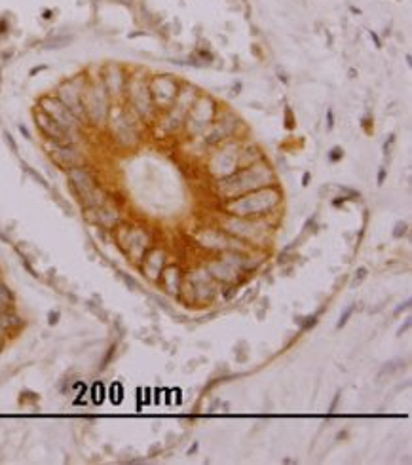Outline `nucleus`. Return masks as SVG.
Instances as JSON below:
<instances>
[{
	"label": "nucleus",
	"mask_w": 412,
	"mask_h": 465,
	"mask_svg": "<svg viewBox=\"0 0 412 465\" xmlns=\"http://www.w3.org/2000/svg\"><path fill=\"white\" fill-rule=\"evenodd\" d=\"M384 179H385V167H382L378 171V184H384Z\"/></svg>",
	"instance_id": "nucleus-18"
},
{
	"label": "nucleus",
	"mask_w": 412,
	"mask_h": 465,
	"mask_svg": "<svg viewBox=\"0 0 412 465\" xmlns=\"http://www.w3.org/2000/svg\"><path fill=\"white\" fill-rule=\"evenodd\" d=\"M126 89H128V97L129 103L133 106V110L142 118H150L154 112H156V106L152 103V95H150V89H148V84L141 80V78H131L126 84Z\"/></svg>",
	"instance_id": "nucleus-6"
},
{
	"label": "nucleus",
	"mask_w": 412,
	"mask_h": 465,
	"mask_svg": "<svg viewBox=\"0 0 412 465\" xmlns=\"http://www.w3.org/2000/svg\"><path fill=\"white\" fill-rule=\"evenodd\" d=\"M71 42V36H63V38H55V40H52L50 42V46H46V48H63L65 44Z\"/></svg>",
	"instance_id": "nucleus-13"
},
{
	"label": "nucleus",
	"mask_w": 412,
	"mask_h": 465,
	"mask_svg": "<svg viewBox=\"0 0 412 465\" xmlns=\"http://www.w3.org/2000/svg\"><path fill=\"white\" fill-rule=\"evenodd\" d=\"M279 202H281V192L272 184V186H264V188L253 190V192H247L238 198L228 200L224 209L230 215L240 218L258 217V215H264L272 209H275Z\"/></svg>",
	"instance_id": "nucleus-2"
},
{
	"label": "nucleus",
	"mask_w": 412,
	"mask_h": 465,
	"mask_svg": "<svg viewBox=\"0 0 412 465\" xmlns=\"http://www.w3.org/2000/svg\"><path fill=\"white\" fill-rule=\"evenodd\" d=\"M342 156H344V150H342L340 146H334L330 152H329V160L330 161H338L342 160Z\"/></svg>",
	"instance_id": "nucleus-12"
},
{
	"label": "nucleus",
	"mask_w": 412,
	"mask_h": 465,
	"mask_svg": "<svg viewBox=\"0 0 412 465\" xmlns=\"http://www.w3.org/2000/svg\"><path fill=\"white\" fill-rule=\"evenodd\" d=\"M38 104H40L38 108H42L48 116H52L59 126H63L65 129H69L71 133H74V135H76V133L80 131V128L84 126V124L74 116L71 110H69L63 103L59 101L57 97H50V95H48V97H42Z\"/></svg>",
	"instance_id": "nucleus-8"
},
{
	"label": "nucleus",
	"mask_w": 412,
	"mask_h": 465,
	"mask_svg": "<svg viewBox=\"0 0 412 465\" xmlns=\"http://www.w3.org/2000/svg\"><path fill=\"white\" fill-rule=\"evenodd\" d=\"M50 17H52V12H50V10H46V12H44V19H50Z\"/></svg>",
	"instance_id": "nucleus-21"
},
{
	"label": "nucleus",
	"mask_w": 412,
	"mask_h": 465,
	"mask_svg": "<svg viewBox=\"0 0 412 465\" xmlns=\"http://www.w3.org/2000/svg\"><path fill=\"white\" fill-rule=\"evenodd\" d=\"M215 116H217V106L211 97H199L196 103H192V106L188 108V116H186V124H188V131H192L194 135L203 133L207 126L213 124Z\"/></svg>",
	"instance_id": "nucleus-5"
},
{
	"label": "nucleus",
	"mask_w": 412,
	"mask_h": 465,
	"mask_svg": "<svg viewBox=\"0 0 412 465\" xmlns=\"http://www.w3.org/2000/svg\"><path fill=\"white\" fill-rule=\"evenodd\" d=\"M352 313H354V306H352V308H348V310L344 311V315H342V317H340V321H338V325H336V327L340 329L342 325H346V321H348V317H350Z\"/></svg>",
	"instance_id": "nucleus-14"
},
{
	"label": "nucleus",
	"mask_w": 412,
	"mask_h": 465,
	"mask_svg": "<svg viewBox=\"0 0 412 465\" xmlns=\"http://www.w3.org/2000/svg\"><path fill=\"white\" fill-rule=\"evenodd\" d=\"M274 181H275V175L272 171V167L264 160H258L251 165L236 169L228 177L219 179L217 188H219L220 196H224L226 200H232V198H238L242 194L253 192V190L272 186Z\"/></svg>",
	"instance_id": "nucleus-1"
},
{
	"label": "nucleus",
	"mask_w": 412,
	"mask_h": 465,
	"mask_svg": "<svg viewBox=\"0 0 412 465\" xmlns=\"http://www.w3.org/2000/svg\"><path fill=\"white\" fill-rule=\"evenodd\" d=\"M82 95H84V89H80V87L76 86L74 80L61 84L59 89H57V99L63 103V104H65V106H67V108H69V110H71L72 114L78 118L82 124H85L87 118H85Z\"/></svg>",
	"instance_id": "nucleus-10"
},
{
	"label": "nucleus",
	"mask_w": 412,
	"mask_h": 465,
	"mask_svg": "<svg viewBox=\"0 0 412 465\" xmlns=\"http://www.w3.org/2000/svg\"><path fill=\"white\" fill-rule=\"evenodd\" d=\"M407 232V224L405 222H397V226H395V232H393V235L395 237H401L403 233Z\"/></svg>",
	"instance_id": "nucleus-15"
},
{
	"label": "nucleus",
	"mask_w": 412,
	"mask_h": 465,
	"mask_svg": "<svg viewBox=\"0 0 412 465\" xmlns=\"http://www.w3.org/2000/svg\"><path fill=\"white\" fill-rule=\"evenodd\" d=\"M302 181H304V182H302V184H304V186H306V184H308V181H310V173H304V179H302Z\"/></svg>",
	"instance_id": "nucleus-20"
},
{
	"label": "nucleus",
	"mask_w": 412,
	"mask_h": 465,
	"mask_svg": "<svg viewBox=\"0 0 412 465\" xmlns=\"http://www.w3.org/2000/svg\"><path fill=\"white\" fill-rule=\"evenodd\" d=\"M370 38H372V40H374V44L380 48V38H378V34H376L374 30H370Z\"/></svg>",
	"instance_id": "nucleus-19"
},
{
	"label": "nucleus",
	"mask_w": 412,
	"mask_h": 465,
	"mask_svg": "<svg viewBox=\"0 0 412 465\" xmlns=\"http://www.w3.org/2000/svg\"><path fill=\"white\" fill-rule=\"evenodd\" d=\"M34 122H36V128L40 129V133L50 143H57V145H72L74 143V133L65 129L63 126H59L54 118L44 112L42 108L34 110Z\"/></svg>",
	"instance_id": "nucleus-9"
},
{
	"label": "nucleus",
	"mask_w": 412,
	"mask_h": 465,
	"mask_svg": "<svg viewBox=\"0 0 412 465\" xmlns=\"http://www.w3.org/2000/svg\"><path fill=\"white\" fill-rule=\"evenodd\" d=\"M109 91L105 84H95V86L87 87L82 95V101H84V110H85V118L87 122L91 124H105L109 120V112H110V106H109Z\"/></svg>",
	"instance_id": "nucleus-4"
},
{
	"label": "nucleus",
	"mask_w": 412,
	"mask_h": 465,
	"mask_svg": "<svg viewBox=\"0 0 412 465\" xmlns=\"http://www.w3.org/2000/svg\"><path fill=\"white\" fill-rule=\"evenodd\" d=\"M67 177H69V184H71L72 192L78 196V200L87 209L97 207V205L107 202V196L103 194V190L99 188L93 173L87 167H84V165L71 167V169H67Z\"/></svg>",
	"instance_id": "nucleus-3"
},
{
	"label": "nucleus",
	"mask_w": 412,
	"mask_h": 465,
	"mask_svg": "<svg viewBox=\"0 0 412 465\" xmlns=\"http://www.w3.org/2000/svg\"><path fill=\"white\" fill-rule=\"evenodd\" d=\"M332 126H334V114H332V110L329 108L327 110V129L330 131L332 129Z\"/></svg>",
	"instance_id": "nucleus-16"
},
{
	"label": "nucleus",
	"mask_w": 412,
	"mask_h": 465,
	"mask_svg": "<svg viewBox=\"0 0 412 465\" xmlns=\"http://www.w3.org/2000/svg\"><path fill=\"white\" fill-rule=\"evenodd\" d=\"M122 2H131V0H122Z\"/></svg>",
	"instance_id": "nucleus-22"
},
{
	"label": "nucleus",
	"mask_w": 412,
	"mask_h": 465,
	"mask_svg": "<svg viewBox=\"0 0 412 465\" xmlns=\"http://www.w3.org/2000/svg\"><path fill=\"white\" fill-rule=\"evenodd\" d=\"M148 89H150L152 103H154L156 110H167L171 104L175 103V99H177L181 86H179L177 80H173L167 74H164V76L154 78L148 84Z\"/></svg>",
	"instance_id": "nucleus-7"
},
{
	"label": "nucleus",
	"mask_w": 412,
	"mask_h": 465,
	"mask_svg": "<svg viewBox=\"0 0 412 465\" xmlns=\"http://www.w3.org/2000/svg\"><path fill=\"white\" fill-rule=\"evenodd\" d=\"M50 156H52V160L55 161L57 165H61V167H65V169L84 165V158H82V154L74 148V143H72V145H57V143H52Z\"/></svg>",
	"instance_id": "nucleus-11"
},
{
	"label": "nucleus",
	"mask_w": 412,
	"mask_h": 465,
	"mask_svg": "<svg viewBox=\"0 0 412 465\" xmlns=\"http://www.w3.org/2000/svg\"><path fill=\"white\" fill-rule=\"evenodd\" d=\"M4 137H6V143H8V145H10V148H12V150H14V152H17V146H15L14 139H12V135H10V133H6V135H4Z\"/></svg>",
	"instance_id": "nucleus-17"
}]
</instances>
